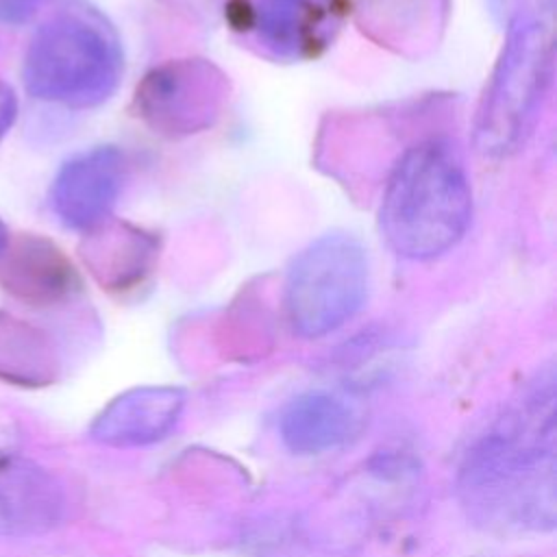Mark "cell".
Returning <instances> with one entry per match:
<instances>
[{"label":"cell","mask_w":557,"mask_h":557,"mask_svg":"<svg viewBox=\"0 0 557 557\" xmlns=\"http://www.w3.org/2000/svg\"><path fill=\"white\" fill-rule=\"evenodd\" d=\"M457 494L468 513L500 531H550L557 522L555 374H537L463 453Z\"/></svg>","instance_id":"1"},{"label":"cell","mask_w":557,"mask_h":557,"mask_svg":"<svg viewBox=\"0 0 557 557\" xmlns=\"http://www.w3.org/2000/svg\"><path fill=\"white\" fill-rule=\"evenodd\" d=\"M472 194L457 150L442 139L411 146L394 165L381 202V233L405 259H433L468 228Z\"/></svg>","instance_id":"2"},{"label":"cell","mask_w":557,"mask_h":557,"mask_svg":"<svg viewBox=\"0 0 557 557\" xmlns=\"http://www.w3.org/2000/svg\"><path fill=\"white\" fill-rule=\"evenodd\" d=\"M120 74V39L107 17L87 4H67L48 17L24 57L28 94L72 109L107 100Z\"/></svg>","instance_id":"3"},{"label":"cell","mask_w":557,"mask_h":557,"mask_svg":"<svg viewBox=\"0 0 557 557\" xmlns=\"http://www.w3.org/2000/svg\"><path fill=\"white\" fill-rule=\"evenodd\" d=\"M555 35L537 11L509 20L507 37L474 117V146L483 157L513 152L533 126L553 78Z\"/></svg>","instance_id":"4"},{"label":"cell","mask_w":557,"mask_h":557,"mask_svg":"<svg viewBox=\"0 0 557 557\" xmlns=\"http://www.w3.org/2000/svg\"><path fill=\"white\" fill-rule=\"evenodd\" d=\"M368 292V257L348 233H326L292 263L285 311L302 337H322L348 322Z\"/></svg>","instance_id":"5"},{"label":"cell","mask_w":557,"mask_h":557,"mask_svg":"<svg viewBox=\"0 0 557 557\" xmlns=\"http://www.w3.org/2000/svg\"><path fill=\"white\" fill-rule=\"evenodd\" d=\"M224 100V76L207 61H172L137 89L141 117L159 133L187 135L213 122Z\"/></svg>","instance_id":"6"},{"label":"cell","mask_w":557,"mask_h":557,"mask_svg":"<svg viewBox=\"0 0 557 557\" xmlns=\"http://www.w3.org/2000/svg\"><path fill=\"white\" fill-rule=\"evenodd\" d=\"M124 178L126 163L117 148L85 150L57 172L50 187V207L67 228L91 231L109 218Z\"/></svg>","instance_id":"7"},{"label":"cell","mask_w":557,"mask_h":557,"mask_svg":"<svg viewBox=\"0 0 557 557\" xmlns=\"http://www.w3.org/2000/svg\"><path fill=\"white\" fill-rule=\"evenodd\" d=\"M67 513L61 481L17 453L0 450V537H33L57 529Z\"/></svg>","instance_id":"8"},{"label":"cell","mask_w":557,"mask_h":557,"mask_svg":"<svg viewBox=\"0 0 557 557\" xmlns=\"http://www.w3.org/2000/svg\"><path fill=\"white\" fill-rule=\"evenodd\" d=\"M185 394L172 385H144L115 396L94 420L91 437L104 446L133 448L163 440L181 420Z\"/></svg>","instance_id":"9"},{"label":"cell","mask_w":557,"mask_h":557,"mask_svg":"<svg viewBox=\"0 0 557 557\" xmlns=\"http://www.w3.org/2000/svg\"><path fill=\"white\" fill-rule=\"evenodd\" d=\"M0 285L26 305L46 307L74 292L76 272L50 239L22 233L9 237L0 257Z\"/></svg>","instance_id":"10"},{"label":"cell","mask_w":557,"mask_h":557,"mask_svg":"<svg viewBox=\"0 0 557 557\" xmlns=\"http://www.w3.org/2000/svg\"><path fill=\"white\" fill-rule=\"evenodd\" d=\"M359 431V413L342 398L309 392L285 405L278 418L281 442L296 455H320L346 444Z\"/></svg>","instance_id":"11"},{"label":"cell","mask_w":557,"mask_h":557,"mask_svg":"<svg viewBox=\"0 0 557 557\" xmlns=\"http://www.w3.org/2000/svg\"><path fill=\"white\" fill-rule=\"evenodd\" d=\"M337 0H261L257 9L259 37L285 57H298L324 46L337 22Z\"/></svg>","instance_id":"12"},{"label":"cell","mask_w":557,"mask_h":557,"mask_svg":"<svg viewBox=\"0 0 557 557\" xmlns=\"http://www.w3.org/2000/svg\"><path fill=\"white\" fill-rule=\"evenodd\" d=\"M59 368L57 348L41 329L0 311V381L41 387L57 381Z\"/></svg>","instance_id":"13"},{"label":"cell","mask_w":557,"mask_h":557,"mask_svg":"<svg viewBox=\"0 0 557 557\" xmlns=\"http://www.w3.org/2000/svg\"><path fill=\"white\" fill-rule=\"evenodd\" d=\"M152 244L146 235L124 224H98L83 242V259L91 274L107 287H126L146 270Z\"/></svg>","instance_id":"14"},{"label":"cell","mask_w":557,"mask_h":557,"mask_svg":"<svg viewBox=\"0 0 557 557\" xmlns=\"http://www.w3.org/2000/svg\"><path fill=\"white\" fill-rule=\"evenodd\" d=\"M52 0H0V24H24Z\"/></svg>","instance_id":"15"},{"label":"cell","mask_w":557,"mask_h":557,"mask_svg":"<svg viewBox=\"0 0 557 557\" xmlns=\"http://www.w3.org/2000/svg\"><path fill=\"white\" fill-rule=\"evenodd\" d=\"M15 115H17V98L9 85L0 83V139L11 128Z\"/></svg>","instance_id":"16"},{"label":"cell","mask_w":557,"mask_h":557,"mask_svg":"<svg viewBox=\"0 0 557 557\" xmlns=\"http://www.w3.org/2000/svg\"><path fill=\"white\" fill-rule=\"evenodd\" d=\"M492 2H494L496 11H498V13H505L509 20L516 15L518 4H520V0H492Z\"/></svg>","instance_id":"17"},{"label":"cell","mask_w":557,"mask_h":557,"mask_svg":"<svg viewBox=\"0 0 557 557\" xmlns=\"http://www.w3.org/2000/svg\"><path fill=\"white\" fill-rule=\"evenodd\" d=\"M7 242H9V233H7L4 224L0 222V257H2V252H4V248H7Z\"/></svg>","instance_id":"18"}]
</instances>
